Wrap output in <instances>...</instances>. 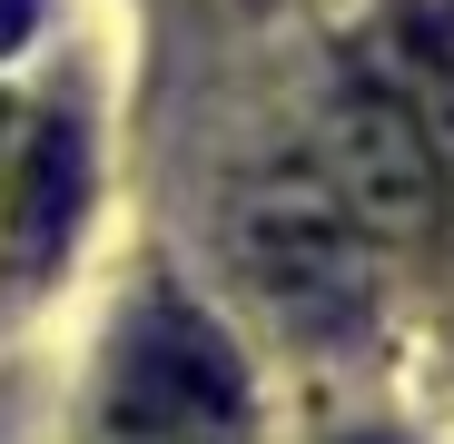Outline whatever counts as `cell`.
I'll use <instances>...</instances> for the list:
<instances>
[{"instance_id": "277c9868", "label": "cell", "mask_w": 454, "mask_h": 444, "mask_svg": "<svg viewBox=\"0 0 454 444\" xmlns=\"http://www.w3.org/2000/svg\"><path fill=\"white\" fill-rule=\"evenodd\" d=\"M80 207H90V159L69 138V119L11 129V159H0V267L50 277L69 228H80Z\"/></svg>"}, {"instance_id": "5b68a950", "label": "cell", "mask_w": 454, "mask_h": 444, "mask_svg": "<svg viewBox=\"0 0 454 444\" xmlns=\"http://www.w3.org/2000/svg\"><path fill=\"white\" fill-rule=\"evenodd\" d=\"M20 40H30V0H0V59H11Z\"/></svg>"}, {"instance_id": "8992f818", "label": "cell", "mask_w": 454, "mask_h": 444, "mask_svg": "<svg viewBox=\"0 0 454 444\" xmlns=\"http://www.w3.org/2000/svg\"><path fill=\"white\" fill-rule=\"evenodd\" d=\"M365 444H375V434H365Z\"/></svg>"}, {"instance_id": "3957f363", "label": "cell", "mask_w": 454, "mask_h": 444, "mask_svg": "<svg viewBox=\"0 0 454 444\" xmlns=\"http://www.w3.org/2000/svg\"><path fill=\"white\" fill-rule=\"evenodd\" d=\"M346 80L375 90L425 138V159L454 178V0H386Z\"/></svg>"}, {"instance_id": "6da1fadb", "label": "cell", "mask_w": 454, "mask_h": 444, "mask_svg": "<svg viewBox=\"0 0 454 444\" xmlns=\"http://www.w3.org/2000/svg\"><path fill=\"white\" fill-rule=\"evenodd\" d=\"M99 444H247V365L188 296H138L99 355Z\"/></svg>"}, {"instance_id": "7a4b0ae2", "label": "cell", "mask_w": 454, "mask_h": 444, "mask_svg": "<svg viewBox=\"0 0 454 444\" xmlns=\"http://www.w3.org/2000/svg\"><path fill=\"white\" fill-rule=\"evenodd\" d=\"M238 267L296 336H346L375 296V228L346 207L326 159H277L238 207Z\"/></svg>"}]
</instances>
